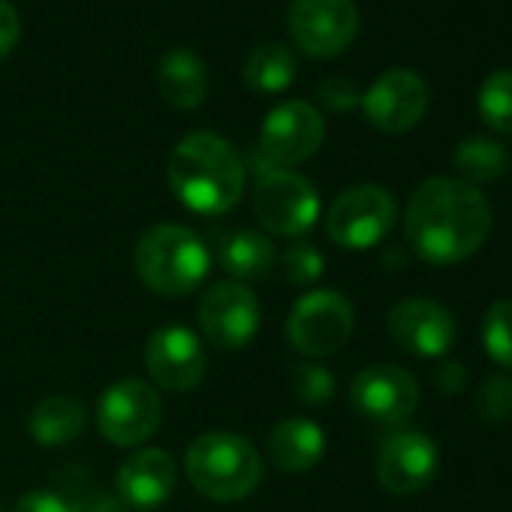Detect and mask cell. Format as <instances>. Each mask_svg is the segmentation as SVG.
I'll return each instance as SVG.
<instances>
[{
	"label": "cell",
	"mask_w": 512,
	"mask_h": 512,
	"mask_svg": "<svg viewBox=\"0 0 512 512\" xmlns=\"http://www.w3.org/2000/svg\"><path fill=\"white\" fill-rule=\"evenodd\" d=\"M76 509L79 512H130L124 506V500L121 497H112V494H91L88 500L76 503Z\"/></svg>",
	"instance_id": "d6a6232c"
},
{
	"label": "cell",
	"mask_w": 512,
	"mask_h": 512,
	"mask_svg": "<svg viewBox=\"0 0 512 512\" xmlns=\"http://www.w3.org/2000/svg\"><path fill=\"white\" fill-rule=\"evenodd\" d=\"M428 109V88L413 70H386L362 97V112L380 133L413 130Z\"/></svg>",
	"instance_id": "9a60e30c"
},
{
	"label": "cell",
	"mask_w": 512,
	"mask_h": 512,
	"mask_svg": "<svg viewBox=\"0 0 512 512\" xmlns=\"http://www.w3.org/2000/svg\"><path fill=\"white\" fill-rule=\"evenodd\" d=\"M133 266L151 293L163 299H181L208 278L211 253L193 229L178 223H157L139 235Z\"/></svg>",
	"instance_id": "3957f363"
},
{
	"label": "cell",
	"mask_w": 512,
	"mask_h": 512,
	"mask_svg": "<svg viewBox=\"0 0 512 512\" xmlns=\"http://www.w3.org/2000/svg\"><path fill=\"white\" fill-rule=\"evenodd\" d=\"M202 335L220 350H241L260 332V302L238 281H220L199 299Z\"/></svg>",
	"instance_id": "30bf717a"
},
{
	"label": "cell",
	"mask_w": 512,
	"mask_h": 512,
	"mask_svg": "<svg viewBox=\"0 0 512 512\" xmlns=\"http://www.w3.org/2000/svg\"><path fill=\"white\" fill-rule=\"evenodd\" d=\"M19 34H22V22H19L16 7L10 0H0V61L16 49Z\"/></svg>",
	"instance_id": "4dcf8cb0"
},
{
	"label": "cell",
	"mask_w": 512,
	"mask_h": 512,
	"mask_svg": "<svg viewBox=\"0 0 512 512\" xmlns=\"http://www.w3.org/2000/svg\"><path fill=\"white\" fill-rule=\"evenodd\" d=\"M172 193L196 214L220 217L232 211L244 193V160L217 133L199 130L184 136L166 166Z\"/></svg>",
	"instance_id": "7a4b0ae2"
},
{
	"label": "cell",
	"mask_w": 512,
	"mask_h": 512,
	"mask_svg": "<svg viewBox=\"0 0 512 512\" xmlns=\"http://www.w3.org/2000/svg\"><path fill=\"white\" fill-rule=\"evenodd\" d=\"M205 347L187 326H160L145 344V368L154 386L166 392H190L205 377Z\"/></svg>",
	"instance_id": "4fadbf2b"
},
{
	"label": "cell",
	"mask_w": 512,
	"mask_h": 512,
	"mask_svg": "<svg viewBox=\"0 0 512 512\" xmlns=\"http://www.w3.org/2000/svg\"><path fill=\"white\" fill-rule=\"evenodd\" d=\"M323 269H326L323 253L308 241H296L281 253V275H284L287 284L311 287L314 281L323 278Z\"/></svg>",
	"instance_id": "484cf974"
},
{
	"label": "cell",
	"mask_w": 512,
	"mask_h": 512,
	"mask_svg": "<svg viewBox=\"0 0 512 512\" xmlns=\"http://www.w3.org/2000/svg\"><path fill=\"white\" fill-rule=\"evenodd\" d=\"M296 73V55L284 43H260L244 61V82L260 94L287 91Z\"/></svg>",
	"instance_id": "7402d4cb"
},
{
	"label": "cell",
	"mask_w": 512,
	"mask_h": 512,
	"mask_svg": "<svg viewBox=\"0 0 512 512\" xmlns=\"http://www.w3.org/2000/svg\"><path fill=\"white\" fill-rule=\"evenodd\" d=\"M353 326H356V314L344 293L314 290L293 305L287 317V341L302 356L329 359L347 347Z\"/></svg>",
	"instance_id": "5b68a950"
},
{
	"label": "cell",
	"mask_w": 512,
	"mask_h": 512,
	"mask_svg": "<svg viewBox=\"0 0 512 512\" xmlns=\"http://www.w3.org/2000/svg\"><path fill=\"white\" fill-rule=\"evenodd\" d=\"M118 485V497L124 500L127 509H157L169 500V494L175 491V464L172 455L163 449H139L133 452L115 476Z\"/></svg>",
	"instance_id": "e0dca14e"
},
{
	"label": "cell",
	"mask_w": 512,
	"mask_h": 512,
	"mask_svg": "<svg viewBox=\"0 0 512 512\" xmlns=\"http://www.w3.org/2000/svg\"><path fill=\"white\" fill-rule=\"evenodd\" d=\"M440 464L434 440L422 431H395L380 443L377 479L389 494L410 497L431 485Z\"/></svg>",
	"instance_id": "5bb4252c"
},
{
	"label": "cell",
	"mask_w": 512,
	"mask_h": 512,
	"mask_svg": "<svg viewBox=\"0 0 512 512\" xmlns=\"http://www.w3.org/2000/svg\"><path fill=\"white\" fill-rule=\"evenodd\" d=\"M482 341L485 353L512 371V299H503L488 308L485 323H482Z\"/></svg>",
	"instance_id": "d4e9b609"
},
{
	"label": "cell",
	"mask_w": 512,
	"mask_h": 512,
	"mask_svg": "<svg viewBox=\"0 0 512 512\" xmlns=\"http://www.w3.org/2000/svg\"><path fill=\"white\" fill-rule=\"evenodd\" d=\"M476 413L482 422H491V425H503L512 419V380L503 377V374H491L479 383L476 389Z\"/></svg>",
	"instance_id": "4316f807"
},
{
	"label": "cell",
	"mask_w": 512,
	"mask_h": 512,
	"mask_svg": "<svg viewBox=\"0 0 512 512\" xmlns=\"http://www.w3.org/2000/svg\"><path fill=\"white\" fill-rule=\"evenodd\" d=\"M163 419L160 395L145 380H118L97 401V428L112 446L145 443Z\"/></svg>",
	"instance_id": "ba28073f"
},
{
	"label": "cell",
	"mask_w": 512,
	"mask_h": 512,
	"mask_svg": "<svg viewBox=\"0 0 512 512\" xmlns=\"http://www.w3.org/2000/svg\"><path fill=\"white\" fill-rule=\"evenodd\" d=\"M389 338L410 356L440 359L455 344V317L431 299H404L389 311Z\"/></svg>",
	"instance_id": "2e32d148"
},
{
	"label": "cell",
	"mask_w": 512,
	"mask_h": 512,
	"mask_svg": "<svg viewBox=\"0 0 512 512\" xmlns=\"http://www.w3.org/2000/svg\"><path fill=\"white\" fill-rule=\"evenodd\" d=\"M323 139L326 121L320 109L311 106L308 100H287L275 106L260 127V151L281 169L314 157Z\"/></svg>",
	"instance_id": "8fae6325"
},
{
	"label": "cell",
	"mask_w": 512,
	"mask_h": 512,
	"mask_svg": "<svg viewBox=\"0 0 512 512\" xmlns=\"http://www.w3.org/2000/svg\"><path fill=\"white\" fill-rule=\"evenodd\" d=\"M290 386H293V395L308 407H320V404L332 401V395H335L332 371L317 362H299L290 374Z\"/></svg>",
	"instance_id": "83f0119b"
},
{
	"label": "cell",
	"mask_w": 512,
	"mask_h": 512,
	"mask_svg": "<svg viewBox=\"0 0 512 512\" xmlns=\"http://www.w3.org/2000/svg\"><path fill=\"white\" fill-rule=\"evenodd\" d=\"M275 260H278L275 247L263 232L235 229L217 238V263L238 284L269 278L275 269Z\"/></svg>",
	"instance_id": "d6986e66"
},
{
	"label": "cell",
	"mask_w": 512,
	"mask_h": 512,
	"mask_svg": "<svg viewBox=\"0 0 512 512\" xmlns=\"http://www.w3.org/2000/svg\"><path fill=\"white\" fill-rule=\"evenodd\" d=\"M434 386L443 392V395H458L464 386H467V371L458 359H443L437 368H434Z\"/></svg>",
	"instance_id": "1f68e13d"
},
{
	"label": "cell",
	"mask_w": 512,
	"mask_h": 512,
	"mask_svg": "<svg viewBox=\"0 0 512 512\" xmlns=\"http://www.w3.org/2000/svg\"><path fill=\"white\" fill-rule=\"evenodd\" d=\"M287 25L302 52L335 58L356 40L359 10L353 0H290Z\"/></svg>",
	"instance_id": "9c48e42d"
},
{
	"label": "cell",
	"mask_w": 512,
	"mask_h": 512,
	"mask_svg": "<svg viewBox=\"0 0 512 512\" xmlns=\"http://www.w3.org/2000/svg\"><path fill=\"white\" fill-rule=\"evenodd\" d=\"M16 512H79L73 500L58 491H31L16 503Z\"/></svg>",
	"instance_id": "f546056e"
},
{
	"label": "cell",
	"mask_w": 512,
	"mask_h": 512,
	"mask_svg": "<svg viewBox=\"0 0 512 512\" xmlns=\"http://www.w3.org/2000/svg\"><path fill=\"white\" fill-rule=\"evenodd\" d=\"M320 100H323V106L332 109V112H350L356 103H362L356 85H353L350 79H344V76L326 79V82L320 85Z\"/></svg>",
	"instance_id": "f1b7e54d"
},
{
	"label": "cell",
	"mask_w": 512,
	"mask_h": 512,
	"mask_svg": "<svg viewBox=\"0 0 512 512\" xmlns=\"http://www.w3.org/2000/svg\"><path fill=\"white\" fill-rule=\"evenodd\" d=\"M184 470L190 485L217 503H235L263 482V458L250 440L229 431H208L187 446Z\"/></svg>",
	"instance_id": "277c9868"
},
{
	"label": "cell",
	"mask_w": 512,
	"mask_h": 512,
	"mask_svg": "<svg viewBox=\"0 0 512 512\" xmlns=\"http://www.w3.org/2000/svg\"><path fill=\"white\" fill-rule=\"evenodd\" d=\"M452 163L464 175L461 181L485 184V181H494L506 172L509 157H506V148L500 142H494L488 136H467L458 142Z\"/></svg>",
	"instance_id": "603a6c76"
},
{
	"label": "cell",
	"mask_w": 512,
	"mask_h": 512,
	"mask_svg": "<svg viewBox=\"0 0 512 512\" xmlns=\"http://www.w3.org/2000/svg\"><path fill=\"white\" fill-rule=\"evenodd\" d=\"M157 88L175 109H196L208 94V70L190 49H169L157 64Z\"/></svg>",
	"instance_id": "ffe728a7"
},
{
	"label": "cell",
	"mask_w": 512,
	"mask_h": 512,
	"mask_svg": "<svg viewBox=\"0 0 512 512\" xmlns=\"http://www.w3.org/2000/svg\"><path fill=\"white\" fill-rule=\"evenodd\" d=\"M253 214L269 232L284 238H299L314 229L320 217L317 187L293 169H263L253 187Z\"/></svg>",
	"instance_id": "8992f818"
},
{
	"label": "cell",
	"mask_w": 512,
	"mask_h": 512,
	"mask_svg": "<svg viewBox=\"0 0 512 512\" xmlns=\"http://www.w3.org/2000/svg\"><path fill=\"white\" fill-rule=\"evenodd\" d=\"M326 452V434L311 419H284L269 434V461L284 473H308Z\"/></svg>",
	"instance_id": "ac0fdd59"
},
{
	"label": "cell",
	"mask_w": 512,
	"mask_h": 512,
	"mask_svg": "<svg viewBox=\"0 0 512 512\" xmlns=\"http://www.w3.org/2000/svg\"><path fill=\"white\" fill-rule=\"evenodd\" d=\"M404 226L419 260L455 266L485 244L491 232V205L473 184L440 175L416 187Z\"/></svg>",
	"instance_id": "6da1fadb"
},
{
	"label": "cell",
	"mask_w": 512,
	"mask_h": 512,
	"mask_svg": "<svg viewBox=\"0 0 512 512\" xmlns=\"http://www.w3.org/2000/svg\"><path fill=\"white\" fill-rule=\"evenodd\" d=\"M88 425V410L79 398L73 395H46L43 401L34 404L28 416V431L40 446H67L76 437L85 434Z\"/></svg>",
	"instance_id": "44dd1931"
},
{
	"label": "cell",
	"mask_w": 512,
	"mask_h": 512,
	"mask_svg": "<svg viewBox=\"0 0 512 512\" xmlns=\"http://www.w3.org/2000/svg\"><path fill=\"white\" fill-rule=\"evenodd\" d=\"M398 208L386 187L359 184L344 190L326 217V232L344 250H371L395 226Z\"/></svg>",
	"instance_id": "52a82bcc"
},
{
	"label": "cell",
	"mask_w": 512,
	"mask_h": 512,
	"mask_svg": "<svg viewBox=\"0 0 512 512\" xmlns=\"http://www.w3.org/2000/svg\"><path fill=\"white\" fill-rule=\"evenodd\" d=\"M476 109L491 130L512 136V70H497L482 82Z\"/></svg>",
	"instance_id": "cb8c5ba5"
},
{
	"label": "cell",
	"mask_w": 512,
	"mask_h": 512,
	"mask_svg": "<svg viewBox=\"0 0 512 512\" xmlns=\"http://www.w3.org/2000/svg\"><path fill=\"white\" fill-rule=\"evenodd\" d=\"M419 380L401 365H371L356 374L350 386V404L365 419L398 425L413 416L419 407Z\"/></svg>",
	"instance_id": "7c38bea8"
},
{
	"label": "cell",
	"mask_w": 512,
	"mask_h": 512,
	"mask_svg": "<svg viewBox=\"0 0 512 512\" xmlns=\"http://www.w3.org/2000/svg\"><path fill=\"white\" fill-rule=\"evenodd\" d=\"M0 512H4V506H0Z\"/></svg>",
	"instance_id": "836d02e7"
}]
</instances>
